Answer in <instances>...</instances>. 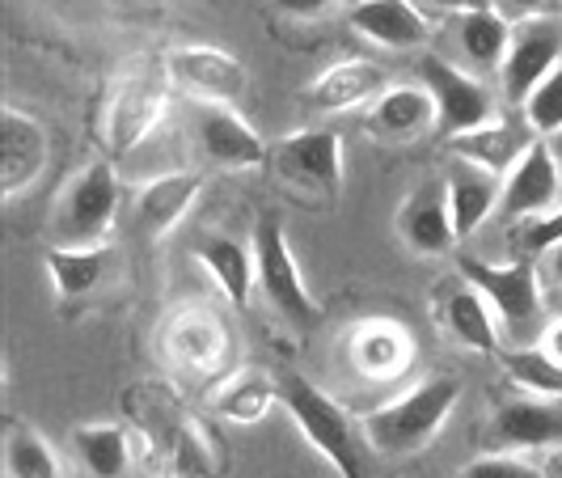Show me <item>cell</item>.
<instances>
[{
  "label": "cell",
  "instance_id": "e0dca14e",
  "mask_svg": "<svg viewBox=\"0 0 562 478\" xmlns=\"http://www.w3.org/2000/svg\"><path fill=\"white\" fill-rule=\"evenodd\" d=\"M203 196V178L191 169H169L148 178L136 196L132 208V229L140 233L144 242H161L169 229H178L187 221V212L195 208V199Z\"/></svg>",
  "mask_w": 562,
  "mask_h": 478
},
{
  "label": "cell",
  "instance_id": "1f68e13d",
  "mask_svg": "<svg viewBox=\"0 0 562 478\" xmlns=\"http://www.w3.org/2000/svg\"><path fill=\"white\" fill-rule=\"evenodd\" d=\"M4 478H59V457L43 432L9 423L4 436Z\"/></svg>",
  "mask_w": 562,
  "mask_h": 478
},
{
  "label": "cell",
  "instance_id": "44dd1931",
  "mask_svg": "<svg viewBox=\"0 0 562 478\" xmlns=\"http://www.w3.org/2000/svg\"><path fill=\"white\" fill-rule=\"evenodd\" d=\"M449 38L452 52L461 59L465 73H499L507 56V43H512V26L491 9V4H479V9H465V13H452L449 18Z\"/></svg>",
  "mask_w": 562,
  "mask_h": 478
},
{
  "label": "cell",
  "instance_id": "d6986e66",
  "mask_svg": "<svg viewBox=\"0 0 562 478\" xmlns=\"http://www.w3.org/2000/svg\"><path fill=\"white\" fill-rule=\"evenodd\" d=\"M347 26L390 52H419L431 38V22L415 0H360L347 9Z\"/></svg>",
  "mask_w": 562,
  "mask_h": 478
},
{
  "label": "cell",
  "instance_id": "9a60e30c",
  "mask_svg": "<svg viewBox=\"0 0 562 478\" xmlns=\"http://www.w3.org/2000/svg\"><path fill=\"white\" fill-rule=\"evenodd\" d=\"M385 89H390V73L376 59H338L305 85L301 102L310 114H342L376 102Z\"/></svg>",
  "mask_w": 562,
  "mask_h": 478
},
{
  "label": "cell",
  "instance_id": "d4e9b609",
  "mask_svg": "<svg viewBox=\"0 0 562 478\" xmlns=\"http://www.w3.org/2000/svg\"><path fill=\"white\" fill-rule=\"evenodd\" d=\"M191 254H195V263L216 280V288L225 292L237 310L250 305V297L258 292L254 246L237 242V237H225V233H203L195 246H191Z\"/></svg>",
  "mask_w": 562,
  "mask_h": 478
},
{
  "label": "cell",
  "instance_id": "b9f144b4",
  "mask_svg": "<svg viewBox=\"0 0 562 478\" xmlns=\"http://www.w3.org/2000/svg\"><path fill=\"white\" fill-rule=\"evenodd\" d=\"M550 148H554V157H559V166H562V136H554V141H550Z\"/></svg>",
  "mask_w": 562,
  "mask_h": 478
},
{
  "label": "cell",
  "instance_id": "6da1fadb",
  "mask_svg": "<svg viewBox=\"0 0 562 478\" xmlns=\"http://www.w3.org/2000/svg\"><path fill=\"white\" fill-rule=\"evenodd\" d=\"M461 402V381L449 373L423 377L419 386H411L402 398L376 407L364 415V436L372 453L381 457H411L431 445V436L449 423V415Z\"/></svg>",
  "mask_w": 562,
  "mask_h": 478
},
{
  "label": "cell",
  "instance_id": "cb8c5ba5",
  "mask_svg": "<svg viewBox=\"0 0 562 478\" xmlns=\"http://www.w3.org/2000/svg\"><path fill=\"white\" fill-rule=\"evenodd\" d=\"M537 136L520 123H486V127H474V132H461V136H449V157L457 162H470V166L486 169L495 178H507L516 162L529 153V144Z\"/></svg>",
  "mask_w": 562,
  "mask_h": 478
},
{
  "label": "cell",
  "instance_id": "5bb4252c",
  "mask_svg": "<svg viewBox=\"0 0 562 478\" xmlns=\"http://www.w3.org/2000/svg\"><path fill=\"white\" fill-rule=\"evenodd\" d=\"M397 237L415 254L440 258L457 246V229H452V208H449V187L445 174L440 178H423L415 191L397 203Z\"/></svg>",
  "mask_w": 562,
  "mask_h": 478
},
{
  "label": "cell",
  "instance_id": "e575fe53",
  "mask_svg": "<svg viewBox=\"0 0 562 478\" xmlns=\"http://www.w3.org/2000/svg\"><path fill=\"white\" fill-rule=\"evenodd\" d=\"M457 478H550L537 462L525 453H482L474 462H465Z\"/></svg>",
  "mask_w": 562,
  "mask_h": 478
},
{
  "label": "cell",
  "instance_id": "484cf974",
  "mask_svg": "<svg viewBox=\"0 0 562 478\" xmlns=\"http://www.w3.org/2000/svg\"><path fill=\"white\" fill-rule=\"evenodd\" d=\"M271 407H283L280 398V377L262 373V368H237L212 390V411L228 423H262L271 415Z\"/></svg>",
  "mask_w": 562,
  "mask_h": 478
},
{
  "label": "cell",
  "instance_id": "7bdbcfd3",
  "mask_svg": "<svg viewBox=\"0 0 562 478\" xmlns=\"http://www.w3.org/2000/svg\"><path fill=\"white\" fill-rule=\"evenodd\" d=\"M554 478H562V466H559V470H554Z\"/></svg>",
  "mask_w": 562,
  "mask_h": 478
},
{
  "label": "cell",
  "instance_id": "ac0fdd59",
  "mask_svg": "<svg viewBox=\"0 0 562 478\" xmlns=\"http://www.w3.org/2000/svg\"><path fill=\"white\" fill-rule=\"evenodd\" d=\"M166 356L182 373L212 377L228 356V326L212 310H182L166 331Z\"/></svg>",
  "mask_w": 562,
  "mask_h": 478
},
{
  "label": "cell",
  "instance_id": "4dcf8cb0",
  "mask_svg": "<svg viewBox=\"0 0 562 478\" xmlns=\"http://www.w3.org/2000/svg\"><path fill=\"white\" fill-rule=\"evenodd\" d=\"M169 478H221L225 457H221V441L203 427L199 420H187L173 449L166 453Z\"/></svg>",
  "mask_w": 562,
  "mask_h": 478
},
{
  "label": "cell",
  "instance_id": "277c9868",
  "mask_svg": "<svg viewBox=\"0 0 562 478\" xmlns=\"http://www.w3.org/2000/svg\"><path fill=\"white\" fill-rule=\"evenodd\" d=\"M254 267H258V292L271 310L296 331L322 326V305L313 301L310 284L301 276V263L292 254L288 229L280 216H258L254 225Z\"/></svg>",
  "mask_w": 562,
  "mask_h": 478
},
{
  "label": "cell",
  "instance_id": "f35d334b",
  "mask_svg": "<svg viewBox=\"0 0 562 478\" xmlns=\"http://www.w3.org/2000/svg\"><path fill=\"white\" fill-rule=\"evenodd\" d=\"M537 271H541V284H554V288H562V242L541 254V267H537Z\"/></svg>",
  "mask_w": 562,
  "mask_h": 478
},
{
  "label": "cell",
  "instance_id": "5b68a950",
  "mask_svg": "<svg viewBox=\"0 0 562 478\" xmlns=\"http://www.w3.org/2000/svg\"><path fill=\"white\" fill-rule=\"evenodd\" d=\"M119 174L111 162H93L85 166L56 199L52 212V237L56 246H98L111 237L114 221H119Z\"/></svg>",
  "mask_w": 562,
  "mask_h": 478
},
{
  "label": "cell",
  "instance_id": "83f0119b",
  "mask_svg": "<svg viewBox=\"0 0 562 478\" xmlns=\"http://www.w3.org/2000/svg\"><path fill=\"white\" fill-rule=\"evenodd\" d=\"M445 331H449L461 347L479 352V356H495L499 352V318L486 305L474 284L457 288L449 301H445Z\"/></svg>",
  "mask_w": 562,
  "mask_h": 478
},
{
  "label": "cell",
  "instance_id": "7a4b0ae2",
  "mask_svg": "<svg viewBox=\"0 0 562 478\" xmlns=\"http://www.w3.org/2000/svg\"><path fill=\"white\" fill-rule=\"evenodd\" d=\"M283 411L305 432L313 449L322 453L342 478H368L372 445L364 436V423H356L326 390H317L305 377H280Z\"/></svg>",
  "mask_w": 562,
  "mask_h": 478
},
{
  "label": "cell",
  "instance_id": "2e32d148",
  "mask_svg": "<svg viewBox=\"0 0 562 478\" xmlns=\"http://www.w3.org/2000/svg\"><path fill=\"white\" fill-rule=\"evenodd\" d=\"M195 141H199V153L221 169H258L267 166V157H271L267 141L233 107H207V102H199Z\"/></svg>",
  "mask_w": 562,
  "mask_h": 478
},
{
  "label": "cell",
  "instance_id": "ba28073f",
  "mask_svg": "<svg viewBox=\"0 0 562 478\" xmlns=\"http://www.w3.org/2000/svg\"><path fill=\"white\" fill-rule=\"evenodd\" d=\"M419 81L436 98V114H440L445 136H461V132L495 123V93L486 89L482 77L465 73L461 64H452L445 56H423Z\"/></svg>",
  "mask_w": 562,
  "mask_h": 478
},
{
  "label": "cell",
  "instance_id": "ffe728a7",
  "mask_svg": "<svg viewBox=\"0 0 562 478\" xmlns=\"http://www.w3.org/2000/svg\"><path fill=\"white\" fill-rule=\"evenodd\" d=\"M431 127H440V114H436V98L427 93V85H390L372 111H368V132L381 136V141L411 144L427 136Z\"/></svg>",
  "mask_w": 562,
  "mask_h": 478
},
{
  "label": "cell",
  "instance_id": "d6a6232c",
  "mask_svg": "<svg viewBox=\"0 0 562 478\" xmlns=\"http://www.w3.org/2000/svg\"><path fill=\"white\" fill-rule=\"evenodd\" d=\"M504 373L520 386V394L562 398V365L541 347H512L504 356Z\"/></svg>",
  "mask_w": 562,
  "mask_h": 478
},
{
  "label": "cell",
  "instance_id": "8fae6325",
  "mask_svg": "<svg viewBox=\"0 0 562 478\" xmlns=\"http://www.w3.org/2000/svg\"><path fill=\"white\" fill-rule=\"evenodd\" d=\"M559 64H562V18L512 26V43H507L504 68H499L504 98L512 107H525V98H529Z\"/></svg>",
  "mask_w": 562,
  "mask_h": 478
},
{
  "label": "cell",
  "instance_id": "3957f363",
  "mask_svg": "<svg viewBox=\"0 0 562 478\" xmlns=\"http://www.w3.org/2000/svg\"><path fill=\"white\" fill-rule=\"evenodd\" d=\"M267 166L288 196L330 208L342 196V136L330 127H301L276 141Z\"/></svg>",
  "mask_w": 562,
  "mask_h": 478
},
{
  "label": "cell",
  "instance_id": "7402d4cb",
  "mask_svg": "<svg viewBox=\"0 0 562 478\" xmlns=\"http://www.w3.org/2000/svg\"><path fill=\"white\" fill-rule=\"evenodd\" d=\"M445 187H449L457 242H470V237L499 212V199H504V178L470 166V162H457V157H452L449 169H445Z\"/></svg>",
  "mask_w": 562,
  "mask_h": 478
},
{
  "label": "cell",
  "instance_id": "f1b7e54d",
  "mask_svg": "<svg viewBox=\"0 0 562 478\" xmlns=\"http://www.w3.org/2000/svg\"><path fill=\"white\" fill-rule=\"evenodd\" d=\"M127 420L140 427V436L148 441V449L166 457L182 432V423L191 420L182 411V402L169 394L166 386H140L127 394Z\"/></svg>",
  "mask_w": 562,
  "mask_h": 478
},
{
  "label": "cell",
  "instance_id": "60d3db41",
  "mask_svg": "<svg viewBox=\"0 0 562 478\" xmlns=\"http://www.w3.org/2000/svg\"><path fill=\"white\" fill-rule=\"evenodd\" d=\"M423 4H431V9H436V13H465V9H479L482 0H423Z\"/></svg>",
  "mask_w": 562,
  "mask_h": 478
},
{
  "label": "cell",
  "instance_id": "d590c367",
  "mask_svg": "<svg viewBox=\"0 0 562 478\" xmlns=\"http://www.w3.org/2000/svg\"><path fill=\"white\" fill-rule=\"evenodd\" d=\"M507 26H525V22H546L562 18V0H486Z\"/></svg>",
  "mask_w": 562,
  "mask_h": 478
},
{
  "label": "cell",
  "instance_id": "836d02e7",
  "mask_svg": "<svg viewBox=\"0 0 562 478\" xmlns=\"http://www.w3.org/2000/svg\"><path fill=\"white\" fill-rule=\"evenodd\" d=\"M520 114H525V127L533 132L537 141H554V136H562V64L546 77V81L537 85L529 98H525Z\"/></svg>",
  "mask_w": 562,
  "mask_h": 478
},
{
  "label": "cell",
  "instance_id": "74e56055",
  "mask_svg": "<svg viewBox=\"0 0 562 478\" xmlns=\"http://www.w3.org/2000/svg\"><path fill=\"white\" fill-rule=\"evenodd\" d=\"M280 13H288V18H322V13H330V9H338L342 0H271Z\"/></svg>",
  "mask_w": 562,
  "mask_h": 478
},
{
  "label": "cell",
  "instance_id": "52a82bcc",
  "mask_svg": "<svg viewBox=\"0 0 562 478\" xmlns=\"http://www.w3.org/2000/svg\"><path fill=\"white\" fill-rule=\"evenodd\" d=\"M457 271L465 276V284H474L486 305L495 310L499 326H507L512 335H529L541 322V271L529 258H512V263H491V258H474L461 254Z\"/></svg>",
  "mask_w": 562,
  "mask_h": 478
},
{
  "label": "cell",
  "instance_id": "30bf717a",
  "mask_svg": "<svg viewBox=\"0 0 562 478\" xmlns=\"http://www.w3.org/2000/svg\"><path fill=\"white\" fill-rule=\"evenodd\" d=\"M562 449V398L520 394L495 407L486 423V453Z\"/></svg>",
  "mask_w": 562,
  "mask_h": 478
},
{
  "label": "cell",
  "instance_id": "8992f818",
  "mask_svg": "<svg viewBox=\"0 0 562 478\" xmlns=\"http://www.w3.org/2000/svg\"><path fill=\"white\" fill-rule=\"evenodd\" d=\"M169 68H153L140 64V73H127L123 81L114 85L106 114H102V141L111 148V157H123L132 148H140L169 111Z\"/></svg>",
  "mask_w": 562,
  "mask_h": 478
},
{
  "label": "cell",
  "instance_id": "9c48e42d",
  "mask_svg": "<svg viewBox=\"0 0 562 478\" xmlns=\"http://www.w3.org/2000/svg\"><path fill=\"white\" fill-rule=\"evenodd\" d=\"M169 81L178 85L182 93H191L195 102L207 107H233L246 98V85L250 73L237 56H228L221 47H207V43H182L166 56Z\"/></svg>",
  "mask_w": 562,
  "mask_h": 478
},
{
  "label": "cell",
  "instance_id": "4316f807",
  "mask_svg": "<svg viewBox=\"0 0 562 478\" xmlns=\"http://www.w3.org/2000/svg\"><path fill=\"white\" fill-rule=\"evenodd\" d=\"M111 258L114 251L106 242H98V246H52L47 251V276H52V288H56L59 301L89 297L98 284L106 280Z\"/></svg>",
  "mask_w": 562,
  "mask_h": 478
},
{
  "label": "cell",
  "instance_id": "7c38bea8",
  "mask_svg": "<svg viewBox=\"0 0 562 478\" xmlns=\"http://www.w3.org/2000/svg\"><path fill=\"white\" fill-rule=\"evenodd\" d=\"M562 203V166L550 141H533L529 153L516 162V169L504 178L499 216L504 221H537Z\"/></svg>",
  "mask_w": 562,
  "mask_h": 478
},
{
  "label": "cell",
  "instance_id": "ab89813d",
  "mask_svg": "<svg viewBox=\"0 0 562 478\" xmlns=\"http://www.w3.org/2000/svg\"><path fill=\"white\" fill-rule=\"evenodd\" d=\"M537 347L550 356V360H559L562 365V318H554L546 331H541V338H537Z\"/></svg>",
  "mask_w": 562,
  "mask_h": 478
},
{
  "label": "cell",
  "instance_id": "8d00e7d4",
  "mask_svg": "<svg viewBox=\"0 0 562 478\" xmlns=\"http://www.w3.org/2000/svg\"><path fill=\"white\" fill-rule=\"evenodd\" d=\"M559 242H562V203L554 212L537 216V221H525V229H520V254H546L550 246H559Z\"/></svg>",
  "mask_w": 562,
  "mask_h": 478
},
{
  "label": "cell",
  "instance_id": "603a6c76",
  "mask_svg": "<svg viewBox=\"0 0 562 478\" xmlns=\"http://www.w3.org/2000/svg\"><path fill=\"white\" fill-rule=\"evenodd\" d=\"M351 365L360 368L364 377H376V381H390V377H402L411 360H415V338L406 326H397L390 318H368L351 331Z\"/></svg>",
  "mask_w": 562,
  "mask_h": 478
},
{
  "label": "cell",
  "instance_id": "4fadbf2b",
  "mask_svg": "<svg viewBox=\"0 0 562 478\" xmlns=\"http://www.w3.org/2000/svg\"><path fill=\"white\" fill-rule=\"evenodd\" d=\"M47 162H52L47 127L34 114L4 107L0 114V196L18 199L22 191H30L43 178Z\"/></svg>",
  "mask_w": 562,
  "mask_h": 478
},
{
  "label": "cell",
  "instance_id": "f546056e",
  "mask_svg": "<svg viewBox=\"0 0 562 478\" xmlns=\"http://www.w3.org/2000/svg\"><path fill=\"white\" fill-rule=\"evenodd\" d=\"M72 445L89 478H123L132 466V436L119 423H81L72 432Z\"/></svg>",
  "mask_w": 562,
  "mask_h": 478
}]
</instances>
